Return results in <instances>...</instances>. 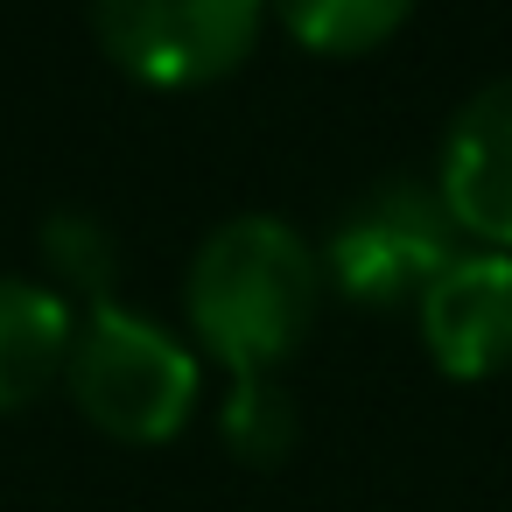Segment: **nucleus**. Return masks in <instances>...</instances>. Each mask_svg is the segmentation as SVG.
I'll list each match as a JSON object with an SVG mask.
<instances>
[{
  "label": "nucleus",
  "instance_id": "5",
  "mask_svg": "<svg viewBox=\"0 0 512 512\" xmlns=\"http://www.w3.org/2000/svg\"><path fill=\"white\" fill-rule=\"evenodd\" d=\"M421 316V337H428V358L449 372V379H491L512 365V253H491V246H470L456 253L428 295L414 302Z\"/></svg>",
  "mask_w": 512,
  "mask_h": 512
},
{
  "label": "nucleus",
  "instance_id": "6",
  "mask_svg": "<svg viewBox=\"0 0 512 512\" xmlns=\"http://www.w3.org/2000/svg\"><path fill=\"white\" fill-rule=\"evenodd\" d=\"M435 190L456 232L484 239L491 253H512V78H491L456 106L442 134Z\"/></svg>",
  "mask_w": 512,
  "mask_h": 512
},
{
  "label": "nucleus",
  "instance_id": "4",
  "mask_svg": "<svg viewBox=\"0 0 512 512\" xmlns=\"http://www.w3.org/2000/svg\"><path fill=\"white\" fill-rule=\"evenodd\" d=\"M267 0H92V29L141 85H211L260 43Z\"/></svg>",
  "mask_w": 512,
  "mask_h": 512
},
{
  "label": "nucleus",
  "instance_id": "3",
  "mask_svg": "<svg viewBox=\"0 0 512 512\" xmlns=\"http://www.w3.org/2000/svg\"><path fill=\"white\" fill-rule=\"evenodd\" d=\"M456 239L463 232L435 183L386 176L337 218V232L323 246V281L365 309H400V302H421L428 281L463 253Z\"/></svg>",
  "mask_w": 512,
  "mask_h": 512
},
{
  "label": "nucleus",
  "instance_id": "7",
  "mask_svg": "<svg viewBox=\"0 0 512 512\" xmlns=\"http://www.w3.org/2000/svg\"><path fill=\"white\" fill-rule=\"evenodd\" d=\"M71 295L29 274H0V407L36 400L71 358Z\"/></svg>",
  "mask_w": 512,
  "mask_h": 512
},
{
  "label": "nucleus",
  "instance_id": "9",
  "mask_svg": "<svg viewBox=\"0 0 512 512\" xmlns=\"http://www.w3.org/2000/svg\"><path fill=\"white\" fill-rule=\"evenodd\" d=\"M36 246H43V267H50L71 295H85V302H113L120 246H113L106 218H92V211L64 204V211H50V218L36 225Z\"/></svg>",
  "mask_w": 512,
  "mask_h": 512
},
{
  "label": "nucleus",
  "instance_id": "1",
  "mask_svg": "<svg viewBox=\"0 0 512 512\" xmlns=\"http://www.w3.org/2000/svg\"><path fill=\"white\" fill-rule=\"evenodd\" d=\"M316 302H323V260L274 211H246L204 232L183 274L190 330L232 379H267L309 337Z\"/></svg>",
  "mask_w": 512,
  "mask_h": 512
},
{
  "label": "nucleus",
  "instance_id": "2",
  "mask_svg": "<svg viewBox=\"0 0 512 512\" xmlns=\"http://www.w3.org/2000/svg\"><path fill=\"white\" fill-rule=\"evenodd\" d=\"M64 379H71L85 421L120 435V442H169L190 421L197 386H204L197 351L127 302L85 309L71 358H64Z\"/></svg>",
  "mask_w": 512,
  "mask_h": 512
},
{
  "label": "nucleus",
  "instance_id": "8",
  "mask_svg": "<svg viewBox=\"0 0 512 512\" xmlns=\"http://www.w3.org/2000/svg\"><path fill=\"white\" fill-rule=\"evenodd\" d=\"M281 15V29L302 43V50H323V57H358V50H379L407 15L414 0H267Z\"/></svg>",
  "mask_w": 512,
  "mask_h": 512
},
{
  "label": "nucleus",
  "instance_id": "10",
  "mask_svg": "<svg viewBox=\"0 0 512 512\" xmlns=\"http://www.w3.org/2000/svg\"><path fill=\"white\" fill-rule=\"evenodd\" d=\"M225 442L246 463H281L288 456V442H295V400H288V386L274 372L267 379H232V393H225Z\"/></svg>",
  "mask_w": 512,
  "mask_h": 512
}]
</instances>
